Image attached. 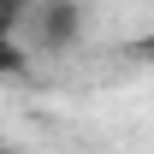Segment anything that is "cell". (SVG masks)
<instances>
[]
</instances>
